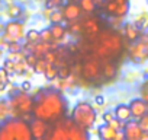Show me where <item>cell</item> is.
Wrapping results in <instances>:
<instances>
[{"mask_svg": "<svg viewBox=\"0 0 148 140\" xmlns=\"http://www.w3.org/2000/svg\"><path fill=\"white\" fill-rule=\"evenodd\" d=\"M67 111V99L60 91H45L39 92L35 98V105L32 114L35 118L44 120L47 123L61 120Z\"/></svg>", "mask_w": 148, "mask_h": 140, "instance_id": "obj_1", "label": "cell"}, {"mask_svg": "<svg viewBox=\"0 0 148 140\" xmlns=\"http://www.w3.org/2000/svg\"><path fill=\"white\" fill-rule=\"evenodd\" d=\"M95 54L99 58H105V60H112L113 57L121 55L122 50H123V41L122 37L112 29L108 31H100L99 35L96 37L95 41Z\"/></svg>", "mask_w": 148, "mask_h": 140, "instance_id": "obj_2", "label": "cell"}, {"mask_svg": "<svg viewBox=\"0 0 148 140\" xmlns=\"http://www.w3.org/2000/svg\"><path fill=\"white\" fill-rule=\"evenodd\" d=\"M71 120L77 125H80L82 128L89 131L90 128H93V125L97 120V112L90 102L79 101L71 111Z\"/></svg>", "mask_w": 148, "mask_h": 140, "instance_id": "obj_3", "label": "cell"}, {"mask_svg": "<svg viewBox=\"0 0 148 140\" xmlns=\"http://www.w3.org/2000/svg\"><path fill=\"white\" fill-rule=\"evenodd\" d=\"M9 108H10V117L12 118H22L26 114H31L35 105L34 95H29L28 92L19 91L18 94L8 98Z\"/></svg>", "mask_w": 148, "mask_h": 140, "instance_id": "obj_4", "label": "cell"}, {"mask_svg": "<svg viewBox=\"0 0 148 140\" xmlns=\"http://www.w3.org/2000/svg\"><path fill=\"white\" fill-rule=\"evenodd\" d=\"M129 0H106L103 10L110 18H125L129 13Z\"/></svg>", "mask_w": 148, "mask_h": 140, "instance_id": "obj_5", "label": "cell"}, {"mask_svg": "<svg viewBox=\"0 0 148 140\" xmlns=\"http://www.w3.org/2000/svg\"><path fill=\"white\" fill-rule=\"evenodd\" d=\"M25 24L19 19H10L9 22H6L5 29H3V37L6 38V41L12 42V41H22L25 38Z\"/></svg>", "mask_w": 148, "mask_h": 140, "instance_id": "obj_6", "label": "cell"}, {"mask_svg": "<svg viewBox=\"0 0 148 140\" xmlns=\"http://www.w3.org/2000/svg\"><path fill=\"white\" fill-rule=\"evenodd\" d=\"M97 58H99V57H97ZM97 58H89V60L83 64V67H82V75H83V78H84L86 80H93V79H96V78L100 76L102 67H100V63H99Z\"/></svg>", "mask_w": 148, "mask_h": 140, "instance_id": "obj_7", "label": "cell"}, {"mask_svg": "<svg viewBox=\"0 0 148 140\" xmlns=\"http://www.w3.org/2000/svg\"><path fill=\"white\" fill-rule=\"evenodd\" d=\"M82 28H83V34H86L87 37L96 38L99 35V32L102 31V22L99 18L90 15L82 21Z\"/></svg>", "mask_w": 148, "mask_h": 140, "instance_id": "obj_8", "label": "cell"}, {"mask_svg": "<svg viewBox=\"0 0 148 140\" xmlns=\"http://www.w3.org/2000/svg\"><path fill=\"white\" fill-rule=\"evenodd\" d=\"M31 124L23 118H15V140H31Z\"/></svg>", "mask_w": 148, "mask_h": 140, "instance_id": "obj_9", "label": "cell"}, {"mask_svg": "<svg viewBox=\"0 0 148 140\" xmlns=\"http://www.w3.org/2000/svg\"><path fill=\"white\" fill-rule=\"evenodd\" d=\"M62 10V15H64V19L67 22H73V21H79L83 15V10L80 8L79 3H74V2H67L62 5L61 8Z\"/></svg>", "mask_w": 148, "mask_h": 140, "instance_id": "obj_10", "label": "cell"}, {"mask_svg": "<svg viewBox=\"0 0 148 140\" xmlns=\"http://www.w3.org/2000/svg\"><path fill=\"white\" fill-rule=\"evenodd\" d=\"M31 131H32V137L34 139H38V140H42L48 136V131H49V127H48V123L44 121V120H39V118H34L31 120Z\"/></svg>", "mask_w": 148, "mask_h": 140, "instance_id": "obj_11", "label": "cell"}, {"mask_svg": "<svg viewBox=\"0 0 148 140\" xmlns=\"http://www.w3.org/2000/svg\"><path fill=\"white\" fill-rule=\"evenodd\" d=\"M123 133H125V139H128V140H141L142 128L139 127L138 120L126 121L125 127H123Z\"/></svg>", "mask_w": 148, "mask_h": 140, "instance_id": "obj_12", "label": "cell"}, {"mask_svg": "<svg viewBox=\"0 0 148 140\" xmlns=\"http://www.w3.org/2000/svg\"><path fill=\"white\" fill-rule=\"evenodd\" d=\"M128 105H129V108H131V112H132V118H134V120H139L142 115L147 114L148 102L144 101L142 98H135V99H132Z\"/></svg>", "mask_w": 148, "mask_h": 140, "instance_id": "obj_13", "label": "cell"}, {"mask_svg": "<svg viewBox=\"0 0 148 140\" xmlns=\"http://www.w3.org/2000/svg\"><path fill=\"white\" fill-rule=\"evenodd\" d=\"M0 140H15V118L0 123Z\"/></svg>", "mask_w": 148, "mask_h": 140, "instance_id": "obj_14", "label": "cell"}, {"mask_svg": "<svg viewBox=\"0 0 148 140\" xmlns=\"http://www.w3.org/2000/svg\"><path fill=\"white\" fill-rule=\"evenodd\" d=\"M131 53V58L135 61H144L148 58V44L145 42H138L135 45L131 47L129 50Z\"/></svg>", "mask_w": 148, "mask_h": 140, "instance_id": "obj_15", "label": "cell"}, {"mask_svg": "<svg viewBox=\"0 0 148 140\" xmlns=\"http://www.w3.org/2000/svg\"><path fill=\"white\" fill-rule=\"evenodd\" d=\"M123 35L126 37L128 41L131 42H135L139 40L141 37V28H138L134 22H126L123 25Z\"/></svg>", "mask_w": 148, "mask_h": 140, "instance_id": "obj_16", "label": "cell"}, {"mask_svg": "<svg viewBox=\"0 0 148 140\" xmlns=\"http://www.w3.org/2000/svg\"><path fill=\"white\" fill-rule=\"evenodd\" d=\"M113 114H115V117H116L118 120L125 121V123L129 121V120H132L131 108H129V105H126V104H119V105H116L115 110H113Z\"/></svg>", "mask_w": 148, "mask_h": 140, "instance_id": "obj_17", "label": "cell"}, {"mask_svg": "<svg viewBox=\"0 0 148 140\" xmlns=\"http://www.w3.org/2000/svg\"><path fill=\"white\" fill-rule=\"evenodd\" d=\"M48 136L51 140H68V131L61 121L54 128H51V133Z\"/></svg>", "mask_w": 148, "mask_h": 140, "instance_id": "obj_18", "label": "cell"}, {"mask_svg": "<svg viewBox=\"0 0 148 140\" xmlns=\"http://www.w3.org/2000/svg\"><path fill=\"white\" fill-rule=\"evenodd\" d=\"M49 29H51V34H52L55 42H60L67 37V28L62 24H51Z\"/></svg>", "mask_w": 148, "mask_h": 140, "instance_id": "obj_19", "label": "cell"}, {"mask_svg": "<svg viewBox=\"0 0 148 140\" xmlns=\"http://www.w3.org/2000/svg\"><path fill=\"white\" fill-rule=\"evenodd\" d=\"M97 136L102 139V140H115V136H116V130L110 125V124H103L99 127V131H97Z\"/></svg>", "mask_w": 148, "mask_h": 140, "instance_id": "obj_20", "label": "cell"}, {"mask_svg": "<svg viewBox=\"0 0 148 140\" xmlns=\"http://www.w3.org/2000/svg\"><path fill=\"white\" fill-rule=\"evenodd\" d=\"M6 15L9 19H21L23 15V6L18 3H9L6 8Z\"/></svg>", "mask_w": 148, "mask_h": 140, "instance_id": "obj_21", "label": "cell"}, {"mask_svg": "<svg viewBox=\"0 0 148 140\" xmlns=\"http://www.w3.org/2000/svg\"><path fill=\"white\" fill-rule=\"evenodd\" d=\"M116 66L110 61V60H106V63H103L102 66V75L105 79H113L116 76Z\"/></svg>", "mask_w": 148, "mask_h": 140, "instance_id": "obj_22", "label": "cell"}, {"mask_svg": "<svg viewBox=\"0 0 148 140\" xmlns=\"http://www.w3.org/2000/svg\"><path fill=\"white\" fill-rule=\"evenodd\" d=\"M79 5H80L83 13H87V15H93V12H96V9H97L96 0H80Z\"/></svg>", "mask_w": 148, "mask_h": 140, "instance_id": "obj_23", "label": "cell"}, {"mask_svg": "<svg viewBox=\"0 0 148 140\" xmlns=\"http://www.w3.org/2000/svg\"><path fill=\"white\" fill-rule=\"evenodd\" d=\"M44 78L48 80V82H54L57 78H58V66L55 64H48L45 72H44Z\"/></svg>", "mask_w": 148, "mask_h": 140, "instance_id": "obj_24", "label": "cell"}, {"mask_svg": "<svg viewBox=\"0 0 148 140\" xmlns=\"http://www.w3.org/2000/svg\"><path fill=\"white\" fill-rule=\"evenodd\" d=\"M10 118V108H9V101L0 98V123Z\"/></svg>", "mask_w": 148, "mask_h": 140, "instance_id": "obj_25", "label": "cell"}, {"mask_svg": "<svg viewBox=\"0 0 148 140\" xmlns=\"http://www.w3.org/2000/svg\"><path fill=\"white\" fill-rule=\"evenodd\" d=\"M48 21H49L51 24H62V21H65V19H64V15H62V10H61L60 8L52 9V12H51Z\"/></svg>", "mask_w": 148, "mask_h": 140, "instance_id": "obj_26", "label": "cell"}, {"mask_svg": "<svg viewBox=\"0 0 148 140\" xmlns=\"http://www.w3.org/2000/svg\"><path fill=\"white\" fill-rule=\"evenodd\" d=\"M39 40H41V37H39V31L38 29H29V31H26V34H25V41L26 42L36 44Z\"/></svg>", "mask_w": 148, "mask_h": 140, "instance_id": "obj_27", "label": "cell"}, {"mask_svg": "<svg viewBox=\"0 0 148 140\" xmlns=\"http://www.w3.org/2000/svg\"><path fill=\"white\" fill-rule=\"evenodd\" d=\"M73 75V67L67 66V64H61L58 66V79H65V78H70Z\"/></svg>", "mask_w": 148, "mask_h": 140, "instance_id": "obj_28", "label": "cell"}, {"mask_svg": "<svg viewBox=\"0 0 148 140\" xmlns=\"http://www.w3.org/2000/svg\"><path fill=\"white\" fill-rule=\"evenodd\" d=\"M25 57H26V53L23 50H21V51H9L8 55H6V58H9V60H12L15 63L21 61V60H25Z\"/></svg>", "mask_w": 148, "mask_h": 140, "instance_id": "obj_29", "label": "cell"}, {"mask_svg": "<svg viewBox=\"0 0 148 140\" xmlns=\"http://www.w3.org/2000/svg\"><path fill=\"white\" fill-rule=\"evenodd\" d=\"M47 66H48V63L45 61V58H44V57H39V58H38V61H36V63H35V66H34L35 73H38V75H44Z\"/></svg>", "mask_w": 148, "mask_h": 140, "instance_id": "obj_30", "label": "cell"}, {"mask_svg": "<svg viewBox=\"0 0 148 140\" xmlns=\"http://www.w3.org/2000/svg\"><path fill=\"white\" fill-rule=\"evenodd\" d=\"M28 69V64L25 60H21V61H16L15 63V75H19V76H23L25 72Z\"/></svg>", "mask_w": 148, "mask_h": 140, "instance_id": "obj_31", "label": "cell"}, {"mask_svg": "<svg viewBox=\"0 0 148 140\" xmlns=\"http://www.w3.org/2000/svg\"><path fill=\"white\" fill-rule=\"evenodd\" d=\"M39 37H41V40H39V41H45V42H55V40H54V37H52V34H51V29H49V28H45V29L39 31Z\"/></svg>", "mask_w": 148, "mask_h": 140, "instance_id": "obj_32", "label": "cell"}, {"mask_svg": "<svg viewBox=\"0 0 148 140\" xmlns=\"http://www.w3.org/2000/svg\"><path fill=\"white\" fill-rule=\"evenodd\" d=\"M138 28H145L147 25H148V15L147 13H142V15H139L136 19H135V22H134Z\"/></svg>", "mask_w": 148, "mask_h": 140, "instance_id": "obj_33", "label": "cell"}, {"mask_svg": "<svg viewBox=\"0 0 148 140\" xmlns=\"http://www.w3.org/2000/svg\"><path fill=\"white\" fill-rule=\"evenodd\" d=\"M2 66L9 72V75H13V73H15V61H12V60H9V58H5L3 63H2Z\"/></svg>", "mask_w": 148, "mask_h": 140, "instance_id": "obj_34", "label": "cell"}, {"mask_svg": "<svg viewBox=\"0 0 148 140\" xmlns=\"http://www.w3.org/2000/svg\"><path fill=\"white\" fill-rule=\"evenodd\" d=\"M38 58H39V57H36L34 53H28V54H26V57H25V61H26L28 67H34V66H35V63L38 61Z\"/></svg>", "mask_w": 148, "mask_h": 140, "instance_id": "obj_35", "label": "cell"}, {"mask_svg": "<svg viewBox=\"0 0 148 140\" xmlns=\"http://www.w3.org/2000/svg\"><path fill=\"white\" fill-rule=\"evenodd\" d=\"M109 124H110V125H112V127H113L116 131H119V130H123V127H125V121H121V120H118L116 117H115V118H113V120H112Z\"/></svg>", "mask_w": 148, "mask_h": 140, "instance_id": "obj_36", "label": "cell"}, {"mask_svg": "<svg viewBox=\"0 0 148 140\" xmlns=\"http://www.w3.org/2000/svg\"><path fill=\"white\" fill-rule=\"evenodd\" d=\"M65 0H47L45 2V6H49L52 9H57V8H61L64 5Z\"/></svg>", "mask_w": 148, "mask_h": 140, "instance_id": "obj_37", "label": "cell"}, {"mask_svg": "<svg viewBox=\"0 0 148 140\" xmlns=\"http://www.w3.org/2000/svg\"><path fill=\"white\" fill-rule=\"evenodd\" d=\"M138 124H139V127L142 128V131H148V112L138 120Z\"/></svg>", "mask_w": 148, "mask_h": 140, "instance_id": "obj_38", "label": "cell"}, {"mask_svg": "<svg viewBox=\"0 0 148 140\" xmlns=\"http://www.w3.org/2000/svg\"><path fill=\"white\" fill-rule=\"evenodd\" d=\"M23 45H21V41H12L8 45V51H21Z\"/></svg>", "mask_w": 148, "mask_h": 140, "instance_id": "obj_39", "label": "cell"}, {"mask_svg": "<svg viewBox=\"0 0 148 140\" xmlns=\"http://www.w3.org/2000/svg\"><path fill=\"white\" fill-rule=\"evenodd\" d=\"M19 89L23 91V92H31V91H32V83H31V80H29V79L23 80V82L19 85Z\"/></svg>", "mask_w": 148, "mask_h": 140, "instance_id": "obj_40", "label": "cell"}, {"mask_svg": "<svg viewBox=\"0 0 148 140\" xmlns=\"http://www.w3.org/2000/svg\"><path fill=\"white\" fill-rule=\"evenodd\" d=\"M113 118H115L113 111H106V112H103V115H102V120H103V123H106V124H109Z\"/></svg>", "mask_w": 148, "mask_h": 140, "instance_id": "obj_41", "label": "cell"}, {"mask_svg": "<svg viewBox=\"0 0 148 140\" xmlns=\"http://www.w3.org/2000/svg\"><path fill=\"white\" fill-rule=\"evenodd\" d=\"M141 98H142L144 101L148 102V80L141 86Z\"/></svg>", "mask_w": 148, "mask_h": 140, "instance_id": "obj_42", "label": "cell"}, {"mask_svg": "<svg viewBox=\"0 0 148 140\" xmlns=\"http://www.w3.org/2000/svg\"><path fill=\"white\" fill-rule=\"evenodd\" d=\"M9 72H8V70L2 66V67H0V80H2V82H9Z\"/></svg>", "mask_w": 148, "mask_h": 140, "instance_id": "obj_43", "label": "cell"}, {"mask_svg": "<svg viewBox=\"0 0 148 140\" xmlns=\"http://www.w3.org/2000/svg\"><path fill=\"white\" fill-rule=\"evenodd\" d=\"M51 12H52V8H49V6H45V9L42 10V16H44L45 19H49V15H51Z\"/></svg>", "mask_w": 148, "mask_h": 140, "instance_id": "obj_44", "label": "cell"}, {"mask_svg": "<svg viewBox=\"0 0 148 140\" xmlns=\"http://www.w3.org/2000/svg\"><path fill=\"white\" fill-rule=\"evenodd\" d=\"M95 104H96V105H103V104H105V96H103V95H96Z\"/></svg>", "mask_w": 148, "mask_h": 140, "instance_id": "obj_45", "label": "cell"}, {"mask_svg": "<svg viewBox=\"0 0 148 140\" xmlns=\"http://www.w3.org/2000/svg\"><path fill=\"white\" fill-rule=\"evenodd\" d=\"M8 88V82H0V94H3Z\"/></svg>", "mask_w": 148, "mask_h": 140, "instance_id": "obj_46", "label": "cell"}, {"mask_svg": "<svg viewBox=\"0 0 148 140\" xmlns=\"http://www.w3.org/2000/svg\"><path fill=\"white\" fill-rule=\"evenodd\" d=\"M141 140H148V131H142V134H141Z\"/></svg>", "mask_w": 148, "mask_h": 140, "instance_id": "obj_47", "label": "cell"}, {"mask_svg": "<svg viewBox=\"0 0 148 140\" xmlns=\"http://www.w3.org/2000/svg\"><path fill=\"white\" fill-rule=\"evenodd\" d=\"M3 48H0V63H3Z\"/></svg>", "mask_w": 148, "mask_h": 140, "instance_id": "obj_48", "label": "cell"}, {"mask_svg": "<svg viewBox=\"0 0 148 140\" xmlns=\"http://www.w3.org/2000/svg\"><path fill=\"white\" fill-rule=\"evenodd\" d=\"M67 2H74V3H80V0H67Z\"/></svg>", "mask_w": 148, "mask_h": 140, "instance_id": "obj_49", "label": "cell"}, {"mask_svg": "<svg viewBox=\"0 0 148 140\" xmlns=\"http://www.w3.org/2000/svg\"><path fill=\"white\" fill-rule=\"evenodd\" d=\"M0 3H2V0H0Z\"/></svg>", "mask_w": 148, "mask_h": 140, "instance_id": "obj_50", "label": "cell"}, {"mask_svg": "<svg viewBox=\"0 0 148 140\" xmlns=\"http://www.w3.org/2000/svg\"><path fill=\"white\" fill-rule=\"evenodd\" d=\"M147 112H148V110H147Z\"/></svg>", "mask_w": 148, "mask_h": 140, "instance_id": "obj_51", "label": "cell"}]
</instances>
